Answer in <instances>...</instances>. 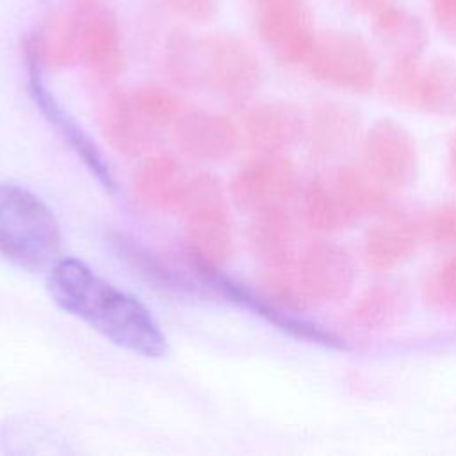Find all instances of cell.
Segmentation results:
<instances>
[{"label":"cell","mask_w":456,"mask_h":456,"mask_svg":"<svg viewBox=\"0 0 456 456\" xmlns=\"http://www.w3.org/2000/svg\"><path fill=\"white\" fill-rule=\"evenodd\" d=\"M48 292L62 310L130 353L159 358L167 349L166 337L150 310L77 258L64 256L53 262Z\"/></svg>","instance_id":"6da1fadb"},{"label":"cell","mask_w":456,"mask_h":456,"mask_svg":"<svg viewBox=\"0 0 456 456\" xmlns=\"http://www.w3.org/2000/svg\"><path fill=\"white\" fill-rule=\"evenodd\" d=\"M61 228L52 208L32 191L0 183V256L39 271L57 260Z\"/></svg>","instance_id":"7a4b0ae2"},{"label":"cell","mask_w":456,"mask_h":456,"mask_svg":"<svg viewBox=\"0 0 456 456\" xmlns=\"http://www.w3.org/2000/svg\"><path fill=\"white\" fill-rule=\"evenodd\" d=\"M301 68L314 82L349 94H369L381 78L369 41L346 28L317 30Z\"/></svg>","instance_id":"3957f363"},{"label":"cell","mask_w":456,"mask_h":456,"mask_svg":"<svg viewBox=\"0 0 456 456\" xmlns=\"http://www.w3.org/2000/svg\"><path fill=\"white\" fill-rule=\"evenodd\" d=\"M378 87L397 107L456 119V57L392 61Z\"/></svg>","instance_id":"277c9868"},{"label":"cell","mask_w":456,"mask_h":456,"mask_svg":"<svg viewBox=\"0 0 456 456\" xmlns=\"http://www.w3.org/2000/svg\"><path fill=\"white\" fill-rule=\"evenodd\" d=\"M262 80L260 57L246 39L226 32L200 37V89L240 109L255 98Z\"/></svg>","instance_id":"5b68a950"},{"label":"cell","mask_w":456,"mask_h":456,"mask_svg":"<svg viewBox=\"0 0 456 456\" xmlns=\"http://www.w3.org/2000/svg\"><path fill=\"white\" fill-rule=\"evenodd\" d=\"M292 276L303 312L326 308L349 297L358 278V262L346 244L321 237L296 253Z\"/></svg>","instance_id":"8992f818"},{"label":"cell","mask_w":456,"mask_h":456,"mask_svg":"<svg viewBox=\"0 0 456 456\" xmlns=\"http://www.w3.org/2000/svg\"><path fill=\"white\" fill-rule=\"evenodd\" d=\"M185 237L194 258L223 267L233 255V230L221 183L208 173L194 175L183 210Z\"/></svg>","instance_id":"52a82bcc"},{"label":"cell","mask_w":456,"mask_h":456,"mask_svg":"<svg viewBox=\"0 0 456 456\" xmlns=\"http://www.w3.org/2000/svg\"><path fill=\"white\" fill-rule=\"evenodd\" d=\"M360 169L390 194L410 187L419 171V150L411 132L392 118L370 123L356 146Z\"/></svg>","instance_id":"ba28073f"},{"label":"cell","mask_w":456,"mask_h":456,"mask_svg":"<svg viewBox=\"0 0 456 456\" xmlns=\"http://www.w3.org/2000/svg\"><path fill=\"white\" fill-rule=\"evenodd\" d=\"M301 176L287 153H255L246 160L230 183L237 207L248 214L289 207L297 200Z\"/></svg>","instance_id":"9c48e42d"},{"label":"cell","mask_w":456,"mask_h":456,"mask_svg":"<svg viewBox=\"0 0 456 456\" xmlns=\"http://www.w3.org/2000/svg\"><path fill=\"white\" fill-rule=\"evenodd\" d=\"M260 41L285 66H301L317 36L314 12L305 0H264L255 4Z\"/></svg>","instance_id":"30bf717a"},{"label":"cell","mask_w":456,"mask_h":456,"mask_svg":"<svg viewBox=\"0 0 456 456\" xmlns=\"http://www.w3.org/2000/svg\"><path fill=\"white\" fill-rule=\"evenodd\" d=\"M422 244L420 216L394 205L365 230L360 256L370 273L388 274L411 260Z\"/></svg>","instance_id":"8fae6325"},{"label":"cell","mask_w":456,"mask_h":456,"mask_svg":"<svg viewBox=\"0 0 456 456\" xmlns=\"http://www.w3.org/2000/svg\"><path fill=\"white\" fill-rule=\"evenodd\" d=\"M23 61L27 68V84L32 102L37 105L45 119L53 126V130L61 135L62 141L75 151V155L84 162V166L91 171V175L100 182V185L112 192L116 189L114 176L110 173L109 162L103 159L102 151L94 144V141L82 130V126L61 107L55 96L45 86L41 69L43 66L32 53V50L23 43Z\"/></svg>","instance_id":"7c38bea8"},{"label":"cell","mask_w":456,"mask_h":456,"mask_svg":"<svg viewBox=\"0 0 456 456\" xmlns=\"http://www.w3.org/2000/svg\"><path fill=\"white\" fill-rule=\"evenodd\" d=\"M362 110L342 100L317 102L306 116L305 146L317 162H333L356 150L363 135Z\"/></svg>","instance_id":"4fadbf2b"},{"label":"cell","mask_w":456,"mask_h":456,"mask_svg":"<svg viewBox=\"0 0 456 456\" xmlns=\"http://www.w3.org/2000/svg\"><path fill=\"white\" fill-rule=\"evenodd\" d=\"M239 128L255 153H287L305 141L306 114L289 100L262 102L246 109Z\"/></svg>","instance_id":"5bb4252c"},{"label":"cell","mask_w":456,"mask_h":456,"mask_svg":"<svg viewBox=\"0 0 456 456\" xmlns=\"http://www.w3.org/2000/svg\"><path fill=\"white\" fill-rule=\"evenodd\" d=\"M349 5L369 21L392 61L422 57L428 46L426 27L401 0H349Z\"/></svg>","instance_id":"9a60e30c"},{"label":"cell","mask_w":456,"mask_h":456,"mask_svg":"<svg viewBox=\"0 0 456 456\" xmlns=\"http://www.w3.org/2000/svg\"><path fill=\"white\" fill-rule=\"evenodd\" d=\"M82 12L80 61L100 84H114L125 69L123 36L116 14L100 0L77 4Z\"/></svg>","instance_id":"2e32d148"},{"label":"cell","mask_w":456,"mask_h":456,"mask_svg":"<svg viewBox=\"0 0 456 456\" xmlns=\"http://www.w3.org/2000/svg\"><path fill=\"white\" fill-rule=\"evenodd\" d=\"M180 151L194 160L221 162L239 146L240 128L226 116L185 105L169 126Z\"/></svg>","instance_id":"e0dca14e"},{"label":"cell","mask_w":456,"mask_h":456,"mask_svg":"<svg viewBox=\"0 0 456 456\" xmlns=\"http://www.w3.org/2000/svg\"><path fill=\"white\" fill-rule=\"evenodd\" d=\"M194 175L171 153H159L148 157L137 169L132 191L144 207L178 214L183 210L192 189Z\"/></svg>","instance_id":"ac0fdd59"},{"label":"cell","mask_w":456,"mask_h":456,"mask_svg":"<svg viewBox=\"0 0 456 456\" xmlns=\"http://www.w3.org/2000/svg\"><path fill=\"white\" fill-rule=\"evenodd\" d=\"M102 130L109 144L128 157L148 153L159 141V126L142 114L126 89H116L105 98Z\"/></svg>","instance_id":"d6986e66"},{"label":"cell","mask_w":456,"mask_h":456,"mask_svg":"<svg viewBox=\"0 0 456 456\" xmlns=\"http://www.w3.org/2000/svg\"><path fill=\"white\" fill-rule=\"evenodd\" d=\"M297 205L301 224L319 237L333 235L354 226L337 183L333 166L317 171L303 182Z\"/></svg>","instance_id":"ffe728a7"},{"label":"cell","mask_w":456,"mask_h":456,"mask_svg":"<svg viewBox=\"0 0 456 456\" xmlns=\"http://www.w3.org/2000/svg\"><path fill=\"white\" fill-rule=\"evenodd\" d=\"M411 290L404 280H378L363 289L347 312V321L362 331H387L399 326L410 314Z\"/></svg>","instance_id":"44dd1931"},{"label":"cell","mask_w":456,"mask_h":456,"mask_svg":"<svg viewBox=\"0 0 456 456\" xmlns=\"http://www.w3.org/2000/svg\"><path fill=\"white\" fill-rule=\"evenodd\" d=\"M43 68H68L80 61L82 12L75 9H57L48 12L37 28L23 37Z\"/></svg>","instance_id":"7402d4cb"},{"label":"cell","mask_w":456,"mask_h":456,"mask_svg":"<svg viewBox=\"0 0 456 456\" xmlns=\"http://www.w3.org/2000/svg\"><path fill=\"white\" fill-rule=\"evenodd\" d=\"M110 244L116 255L128 267H132L148 283H151L155 289H160L166 294H175L180 297H203L210 292L198 278L192 280L182 269L171 265L160 255L153 253L139 240L125 233H112Z\"/></svg>","instance_id":"603a6c76"},{"label":"cell","mask_w":456,"mask_h":456,"mask_svg":"<svg viewBox=\"0 0 456 456\" xmlns=\"http://www.w3.org/2000/svg\"><path fill=\"white\" fill-rule=\"evenodd\" d=\"M299 226L289 207L262 210L251 216L246 240L260 265L278 264L297 253Z\"/></svg>","instance_id":"cb8c5ba5"},{"label":"cell","mask_w":456,"mask_h":456,"mask_svg":"<svg viewBox=\"0 0 456 456\" xmlns=\"http://www.w3.org/2000/svg\"><path fill=\"white\" fill-rule=\"evenodd\" d=\"M164 68L169 78L185 89H200V37L176 27L167 34Z\"/></svg>","instance_id":"d4e9b609"},{"label":"cell","mask_w":456,"mask_h":456,"mask_svg":"<svg viewBox=\"0 0 456 456\" xmlns=\"http://www.w3.org/2000/svg\"><path fill=\"white\" fill-rule=\"evenodd\" d=\"M0 444L5 452H64L62 440L45 426L27 420H9L0 428Z\"/></svg>","instance_id":"484cf974"},{"label":"cell","mask_w":456,"mask_h":456,"mask_svg":"<svg viewBox=\"0 0 456 456\" xmlns=\"http://www.w3.org/2000/svg\"><path fill=\"white\" fill-rule=\"evenodd\" d=\"M134 100L137 107L142 110V114L155 123L159 128L171 126V123L178 118V114L187 105L178 94H175L171 89L157 86V84H146L132 89Z\"/></svg>","instance_id":"4316f807"},{"label":"cell","mask_w":456,"mask_h":456,"mask_svg":"<svg viewBox=\"0 0 456 456\" xmlns=\"http://www.w3.org/2000/svg\"><path fill=\"white\" fill-rule=\"evenodd\" d=\"M422 292L435 310L456 315V249L428 273Z\"/></svg>","instance_id":"83f0119b"},{"label":"cell","mask_w":456,"mask_h":456,"mask_svg":"<svg viewBox=\"0 0 456 456\" xmlns=\"http://www.w3.org/2000/svg\"><path fill=\"white\" fill-rule=\"evenodd\" d=\"M424 242L456 249V198L444 200L420 214Z\"/></svg>","instance_id":"f1b7e54d"},{"label":"cell","mask_w":456,"mask_h":456,"mask_svg":"<svg viewBox=\"0 0 456 456\" xmlns=\"http://www.w3.org/2000/svg\"><path fill=\"white\" fill-rule=\"evenodd\" d=\"M167 9L178 18L205 23L210 21L219 11V0H164Z\"/></svg>","instance_id":"f546056e"},{"label":"cell","mask_w":456,"mask_h":456,"mask_svg":"<svg viewBox=\"0 0 456 456\" xmlns=\"http://www.w3.org/2000/svg\"><path fill=\"white\" fill-rule=\"evenodd\" d=\"M428 7L438 34L456 43V0H428Z\"/></svg>","instance_id":"4dcf8cb0"},{"label":"cell","mask_w":456,"mask_h":456,"mask_svg":"<svg viewBox=\"0 0 456 456\" xmlns=\"http://www.w3.org/2000/svg\"><path fill=\"white\" fill-rule=\"evenodd\" d=\"M445 157H447V171H449L451 178L456 182V132L451 135V139L447 142Z\"/></svg>","instance_id":"1f68e13d"},{"label":"cell","mask_w":456,"mask_h":456,"mask_svg":"<svg viewBox=\"0 0 456 456\" xmlns=\"http://www.w3.org/2000/svg\"><path fill=\"white\" fill-rule=\"evenodd\" d=\"M253 2H255V4H258V2H264V0H253Z\"/></svg>","instance_id":"d6a6232c"}]
</instances>
